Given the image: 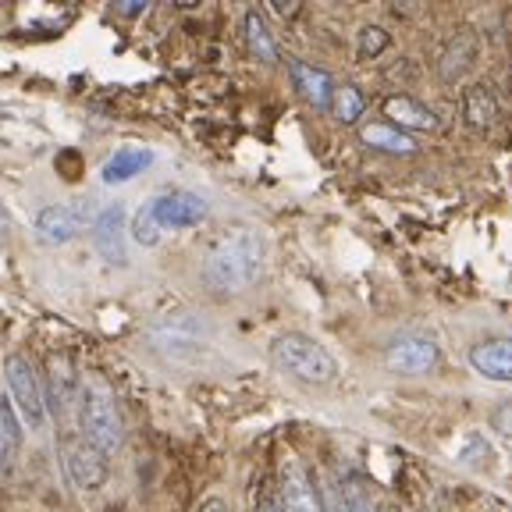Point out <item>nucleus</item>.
<instances>
[{"instance_id":"9","label":"nucleus","mask_w":512,"mask_h":512,"mask_svg":"<svg viewBox=\"0 0 512 512\" xmlns=\"http://www.w3.org/2000/svg\"><path fill=\"white\" fill-rule=\"evenodd\" d=\"M89 232H93V246L100 260H107L111 267L128 264V214L121 203H111L100 214H93Z\"/></svg>"},{"instance_id":"21","label":"nucleus","mask_w":512,"mask_h":512,"mask_svg":"<svg viewBox=\"0 0 512 512\" xmlns=\"http://www.w3.org/2000/svg\"><path fill=\"white\" fill-rule=\"evenodd\" d=\"M363 111H367V96L360 93V86H352V82H345V86H335L331 114H335L342 125H356V121L363 118Z\"/></svg>"},{"instance_id":"22","label":"nucleus","mask_w":512,"mask_h":512,"mask_svg":"<svg viewBox=\"0 0 512 512\" xmlns=\"http://www.w3.org/2000/svg\"><path fill=\"white\" fill-rule=\"evenodd\" d=\"M388 43H392V36H388L381 25H363L360 36H356V54H360L363 61H374L377 54L388 50Z\"/></svg>"},{"instance_id":"7","label":"nucleus","mask_w":512,"mask_h":512,"mask_svg":"<svg viewBox=\"0 0 512 512\" xmlns=\"http://www.w3.org/2000/svg\"><path fill=\"white\" fill-rule=\"evenodd\" d=\"M89 224H93V210H89L86 200H75V203H50L36 214L32 228L40 235L47 246H64V242H72L79 232H86Z\"/></svg>"},{"instance_id":"5","label":"nucleus","mask_w":512,"mask_h":512,"mask_svg":"<svg viewBox=\"0 0 512 512\" xmlns=\"http://www.w3.org/2000/svg\"><path fill=\"white\" fill-rule=\"evenodd\" d=\"M146 342L157 352H164V356H171V360H192V356L207 352L210 331L192 313H168V317L153 320L146 328Z\"/></svg>"},{"instance_id":"6","label":"nucleus","mask_w":512,"mask_h":512,"mask_svg":"<svg viewBox=\"0 0 512 512\" xmlns=\"http://www.w3.org/2000/svg\"><path fill=\"white\" fill-rule=\"evenodd\" d=\"M146 207H150V217L157 221L160 232H185V228L203 224L210 214V203L203 200L200 192H192V189L160 192V196L146 200Z\"/></svg>"},{"instance_id":"2","label":"nucleus","mask_w":512,"mask_h":512,"mask_svg":"<svg viewBox=\"0 0 512 512\" xmlns=\"http://www.w3.org/2000/svg\"><path fill=\"white\" fill-rule=\"evenodd\" d=\"M75 424L79 438H86L104 456H114L125 441V424H121L118 395L104 377H86L79 384V402H75Z\"/></svg>"},{"instance_id":"29","label":"nucleus","mask_w":512,"mask_h":512,"mask_svg":"<svg viewBox=\"0 0 512 512\" xmlns=\"http://www.w3.org/2000/svg\"><path fill=\"white\" fill-rule=\"evenodd\" d=\"M4 232H11V217H8V207L0 203V235H4Z\"/></svg>"},{"instance_id":"10","label":"nucleus","mask_w":512,"mask_h":512,"mask_svg":"<svg viewBox=\"0 0 512 512\" xmlns=\"http://www.w3.org/2000/svg\"><path fill=\"white\" fill-rule=\"evenodd\" d=\"M274 491H278L281 512H320L317 480L310 477V470H306L296 456H288L285 463H281Z\"/></svg>"},{"instance_id":"11","label":"nucleus","mask_w":512,"mask_h":512,"mask_svg":"<svg viewBox=\"0 0 512 512\" xmlns=\"http://www.w3.org/2000/svg\"><path fill=\"white\" fill-rule=\"evenodd\" d=\"M441 352L431 338H420V335H406V338H395L388 349H384V363L392 374H406V377H420V374H431L438 367Z\"/></svg>"},{"instance_id":"25","label":"nucleus","mask_w":512,"mask_h":512,"mask_svg":"<svg viewBox=\"0 0 512 512\" xmlns=\"http://www.w3.org/2000/svg\"><path fill=\"white\" fill-rule=\"evenodd\" d=\"M253 512H281V502H278V491H274V484H260V491H256V502H253Z\"/></svg>"},{"instance_id":"26","label":"nucleus","mask_w":512,"mask_h":512,"mask_svg":"<svg viewBox=\"0 0 512 512\" xmlns=\"http://www.w3.org/2000/svg\"><path fill=\"white\" fill-rule=\"evenodd\" d=\"M196 512H232V509H228V502H224L221 495H207L200 505H196Z\"/></svg>"},{"instance_id":"17","label":"nucleus","mask_w":512,"mask_h":512,"mask_svg":"<svg viewBox=\"0 0 512 512\" xmlns=\"http://www.w3.org/2000/svg\"><path fill=\"white\" fill-rule=\"evenodd\" d=\"M153 150L150 146H121L114 150L111 157L104 160V168H100V182L104 185H125L132 178H139L146 168H153Z\"/></svg>"},{"instance_id":"14","label":"nucleus","mask_w":512,"mask_h":512,"mask_svg":"<svg viewBox=\"0 0 512 512\" xmlns=\"http://www.w3.org/2000/svg\"><path fill=\"white\" fill-rule=\"evenodd\" d=\"M477 54H480L477 32H473V29H459L456 36L445 43V50H441V57H438L441 82H448V86H452V82L463 79L473 64H477Z\"/></svg>"},{"instance_id":"24","label":"nucleus","mask_w":512,"mask_h":512,"mask_svg":"<svg viewBox=\"0 0 512 512\" xmlns=\"http://www.w3.org/2000/svg\"><path fill=\"white\" fill-rule=\"evenodd\" d=\"M491 431H498L502 438H512V399L498 402L491 409Z\"/></svg>"},{"instance_id":"28","label":"nucleus","mask_w":512,"mask_h":512,"mask_svg":"<svg viewBox=\"0 0 512 512\" xmlns=\"http://www.w3.org/2000/svg\"><path fill=\"white\" fill-rule=\"evenodd\" d=\"M274 11H278V15H296V4H285V0H274Z\"/></svg>"},{"instance_id":"30","label":"nucleus","mask_w":512,"mask_h":512,"mask_svg":"<svg viewBox=\"0 0 512 512\" xmlns=\"http://www.w3.org/2000/svg\"><path fill=\"white\" fill-rule=\"evenodd\" d=\"M125 11H128V15H143V11H146V4H143V0H128V4H125Z\"/></svg>"},{"instance_id":"16","label":"nucleus","mask_w":512,"mask_h":512,"mask_svg":"<svg viewBox=\"0 0 512 512\" xmlns=\"http://www.w3.org/2000/svg\"><path fill=\"white\" fill-rule=\"evenodd\" d=\"M470 367L488 381L512 384V338H488L470 349Z\"/></svg>"},{"instance_id":"13","label":"nucleus","mask_w":512,"mask_h":512,"mask_svg":"<svg viewBox=\"0 0 512 512\" xmlns=\"http://www.w3.org/2000/svg\"><path fill=\"white\" fill-rule=\"evenodd\" d=\"M288 75H292V86H296V93L303 96L313 111H320V114L331 111V100H335V79H331L324 68L292 57V61H288Z\"/></svg>"},{"instance_id":"20","label":"nucleus","mask_w":512,"mask_h":512,"mask_svg":"<svg viewBox=\"0 0 512 512\" xmlns=\"http://www.w3.org/2000/svg\"><path fill=\"white\" fill-rule=\"evenodd\" d=\"M246 47L256 61H264V64L278 61V43H274L271 25L264 22L260 11H246Z\"/></svg>"},{"instance_id":"19","label":"nucleus","mask_w":512,"mask_h":512,"mask_svg":"<svg viewBox=\"0 0 512 512\" xmlns=\"http://www.w3.org/2000/svg\"><path fill=\"white\" fill-rule=\"evenodd\" d=\"M463 118L473 128H491L498 121V96L491 93V86L473 82L463 89Z\"/></svg>"},{"instance_id":"4","label":"nucleus","mask_w":512,"mask_h":512,"mask_svg":"<svg viewBox=\"0 0 512 512\" xmlns=\"http://www.w3.org/2000/svg\"><path fill=\"white\" fill-rule=\"evenodd\" d=\"M0 377H4V392H8V402L15 409L18 424L29 427V431H43L50 420L47 395H43V377L36 374L29 356L8 352L4 363H0Z\"/></svg>"},{"instance_id":"3","label":"nucleus","mask_w":512,"mask_h":512,"mask_svg":"<svg viewBox=\"0 0 512 512\" xmlns=\"http://www.w3.org/2000/svg\"><path fill=\"white\" fill-rule=\"evenodd\" d=\"M271 360L281 374H288L299 384H313V388L331 384L338 377L335 356L303 331H281L271 342Z\"/></svg>"},{"instance_id":"23","label":"nucleus","mask_w":512,"mask_h":512,"mask_svg":"<svg viewBox=\"0 0 512 512\" xmlns=\"http://www.w3.org/2000/svg\"><path fill=\"white\" fill-rule=\"evenodd\" d=\"M459 459L463 463H470V466H488V459H491V445L480 434H466V441H463V448H459Z\"/></svg>"},{"instance_id":"15","label":"nucleus","mask_w":512,"mask_h":512,"mask_svg":"<svg viewBox=\"0 0 512 512\" xmlns=\"http://www.w3.org/2000/svg\"><path fill=\"white\" fill-rule=\"evenodd\" d=\"M384 118L388 125L402 128V132H434L438 128V114L431 111L427 104H420L416 96H406V93H395L384 100Z\"/></svg>"},{"instance_id":"8","label":"nucleus","mask_w":512,"mask_h":512,"mask_svg":"<svg viewBox=\"0 0 512 512\" xmlns=\"http://www.w3.org/2000/svg\"><path fill=\"white\" fill-rule=\"evenodd\" d=\"M61 459L68 466V477L75 480V488L82 491H100L111 477V466H107V456L100 448H93L86 438H68L61 441Z\"/></svg>"},{"instance_id":"1","label":"nucleus","mask_w":512,"mask_h":512,"mask_svg":"<svg viewBox=\"0 0 512 512\" xmlns=\"http://www.w3.org/2000/svg\"><path fill=\"white\" fill-rule=\"evenodd\" d=\"M267 246L253 228H228L203 256V281L217 296H239L264 278Z\"/></svg>"},{"instance_id":"27","label":"nucleus","mask_w":512,"mask_h":512,"mask_svg":"<svg viewBox=\"0 0 512 512\" xmlns=\"http://www.w3.org/2000/svg\"><path fill=\"white\" fill-rule=\"evenodd\" d=\"M374 512H402V505L392 502V498H381V502L374 505Z\"/></svg>"},{"instance_id":"18","label":"nucleus","mask_w":512,"mask_h":512,"mask_svg":"<svg viewBox=\"0 0 512 512\" xmlns=\"http://www.w3.org/2000/svg\"><path fill=\"white\" fill-rule=\"evenodd\" d=\"M360 139H363V146H370V150L392 153V157H409V153H416V139L406 136L402 128L388 125V121H370V125H363Z\"/></svg>"},{"instance_id":"12","label":"nucleus","mask_w":512,"mask_h":512,"mask_svg":"<svg viewBox=\"0 0 512 512\" xmlns=\"http://www.w3.org/2000/svg\"><path fill=\"white\" fill-rule=\"evenodd\" d=\"M79 377L68 356L54 352L47 367V384H43V395H47V413H54L57 420H64L68 413H75V402H79Z\"/></svg>"}]
</instances>
